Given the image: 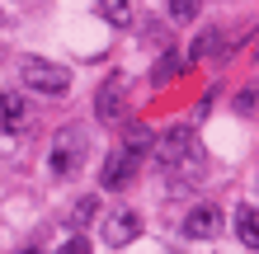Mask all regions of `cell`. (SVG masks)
<instances>
[{
	"label": "cell",
	"instance_id": "6da1fadb",
	"mask_svg": "<svg viewBox=\"0 0 259 254\" xmlns=\"http://www.w3.org/2000/svg\"><path fill=\"white\" fill-rule=\"evenodd\" d=\"M156 160L170 184H189V179L203 174V146H198L193 127H170L165 137L156 141Z\"/></svg>",
	"mask_w": 259,
	"mask_h": 254
},
{
	"label": "cell",
	"instance_id": "7a4b0ae2",
	"mask_svg": "<svg viewBox=\"0 0 259 254\" xmlns=\"http://www.w3.org/2000/svg\"><path fill=\"white\" fill-rule=\"evenodd\" d=\"M19 76H24L28 89H38V94H66V89H71V71L48 62V57H24Z\"/></svg>",
	"mask_w": 259,
	"mask_h": 254
},
{
	"label": "cell",
	"instance_id": "3957f363",
	"mask_svg": "<svg viewBox=\"0 0 259 254\" xmlns=\"http://www.w3.org/2000/svg\"><path fill=\"white\" fill-rule=\"evenodd\" d=\"M85 165V132L80 127H66V132H57V141H52V174H80Z\"/></svg>",
	"mask_w": 259,
	"mask_h": 254
},
{
	"label": "cell",
	"instance_id": "277c9868",
	"mask_svg": "<svg viewBox=\"0 0 259 254\" xmlns=\"http://www.w3.org/2000/svg\"><path fill=\"white\" fill-rule=\"evenodd\" d=\"M217 231H222V207L217 202H198L193 212L184 217V235H189V240H212Z\"/></svg>",
	"mask_w": 259,
	"mask_h": 254
},
{
	"label": "cell",
	"instance_id": "5b68a950",
	"mask_svg": "<svg viewBox=\"0 0 259 254\" xmlns=\"http://www.w3.org/2000/svg\"><path fill=\"white\" fill-rule=\"evenodd\" d=\"M123 99H127V80L109 76L99 85V94H95V113L104 118V123H118V118H123Z\"/></svg>",
	"mask_w": 259,
	"mask_h": 254
},
{
	"label": "cell",
	"instance_id": "8992f818",
	"mask_svg": "<svg viewBox=\"0 0 259 254\" xmlns=\"http://www.w3.org/2000/svg\"><path fill=\"white\" fill-rule=\"evenodd\" d=\"M137 231H142V217H137V207H123V212L109 217V226H104V245L123 249L127 240H137Z\"/></svg>",
	"mask_w": 259,
	"mask_h": 254
},
{
	"label": "cell",
	"instance_id": "52a82bcc",
	"mask_svg": "<svg viewBox=\"0 0 259 254\" xmlns=\"http://www.w3.org/2000/svg\"><path fill=\"white\" fill-rule=\"evenodd\" d=\"M132 170H137V156L113 151L109 160H104V170H99V184H104V188H123L127 179H132Z\"/></svg>",
	"mask_w": 259,
	"mask_h": 254
},
{
	"label": "cell",
	"instance_id": "ba28073f",
	"mask_svg": "<svg viewBox=\"0 0 259 254\" xmlns=\"http://www.w3.org/2000/svg\"><path fill=\"white\" fill-rule=\"evenodd\" d=\"M24 99L14 94V89H0V132H5V137H14V132L24 127Z\"/></svg>",
	"mask_w": 259,
	"mask_h": 254
},
{
	"label": "cell",
	"instance_id": "9c48e42d",
	"mask_svg": "<svg viewBox=\"0 0 259 254\" xmlns=\"http://www.w3.org/2000/svg\"><path fill=\"white\" fill-rule=\"evenodd\" d=\"M236 235L245 240L250 249H259V212L245 202V207H236Z\"/></svg>",
	"mask_w": 259,
	"mask_h": 254
},
{
	"label": "cell",
	"instance_id": "30bf717a",
	"mask_svg": "<svg viewBox=\"0 0 259 254\" xmlns=\"http://www.w3.org/2000/svg\"><path fill=\"white\" fill-rule=\"evenodd\" d=\"M99 14H104L113 28H127V24H132V0H99Z\"/></svg>",
	"mask_w": 259,
	"mask_h": 254
},
{
	"label": "cell",
	"instance_id": "8fae6325",
	"mask_svg": "<svg viewBox=\"0 0 259 254\" xmlns=\"http://www.w3.org/2000/svg\"><path fill=\"white\" fill-rule=\"evenodd\" d=\"M179 71H184V57H179V52H165L160 62H156V71H151V80H156V85H170Z\"/></svg>",
	"mask_w": 259,
	"mask_h": 254
},
{
	"label": "cell",
	"instance_id": "7c38bea8",
	"mask_svg": "<svg viewBox=\"0 0 259 254\" xmlns=\"http://www.w3.org/2000/svg\"><path fill=\"white\" fill-rule=\"evenodd\" d=\"M151 141H156V137H151V127L132 123V127H127V141H123V151H127V156H132V151H146Z\"/></svg>",
	"mask_w": 259,
	"mask_h": 254
},
{
	"label": "cell",
	"instance_id": "4fadbf2b",
	"mask_svg": "<svg viewBox=\"0 0 259 254\" xmlns=\"http://www.w3.org/2000/svg\"><path fill=\"white\" fill-rule=\"evenodd\" d=\"M198 5H203V0H170V19H175V24L198 19Z\"/></svg>",
	"mask_w": 259,
	"mask_h": 254
},
{
	"label": "cell",
	"instance_id": "5bb4252c",
	"mask_svg": "<svg viewBox=\"0 0 259 254\" xmlns=\"http://www.w3.org/2000/svg\"><path fill=\"white\" fill-rule=\"evenodd\" d=\"M217 38H222V33H217V28H207V33H203V38H198V42H193V57H207L212 47H217Z\"/></svg>",
	"mask_w": 259,
	"mask_h": 254
},
{
	"label": "cell",
	"instance_id": "9a60e30c",
	"mask_svg": "<svg viewBox=\"0 0 259 254\" xmlns=\"http://www.w3.org/2000/svg\"><path fill=\"white\" fill-rule=\"evenodd\" d=\"M57 254H90V240H85V235H71V240L57 249Z\"/></svg>",
	"mask_w": 259,
	"mask_h": 254
},
{
	"label": "cell",
	"instance_id": "2e32d148",
	"mask_svg": "<svg viewBox=\"0 0 259 254\" xmlns=\"http://www.w3.org/2000/svg\"><path fill=\"white\" fill-rule=\"evenodd\" d=\"M95 207H99V202H95V198H85V202H80V207H75V221H90V217H95Z\"/></svg>",
	"mask_w": 259,
	"mask_h": 254
},
{
	"label": "cell",
	"instance_id": "e0dca14e",
	"mask_svg": "<svg viewBox=\"0 0 259 254\" xmlns=\"http://www.w3.org/2000/svg\"><path fill=\"white\" fill-rule=\"evenodd\" d=\"M19 254H42V249H38V245H28V249H19Z\"/></svg>",
	"mask_w": 259,
	"mask_h": 254
}]
</instances>
